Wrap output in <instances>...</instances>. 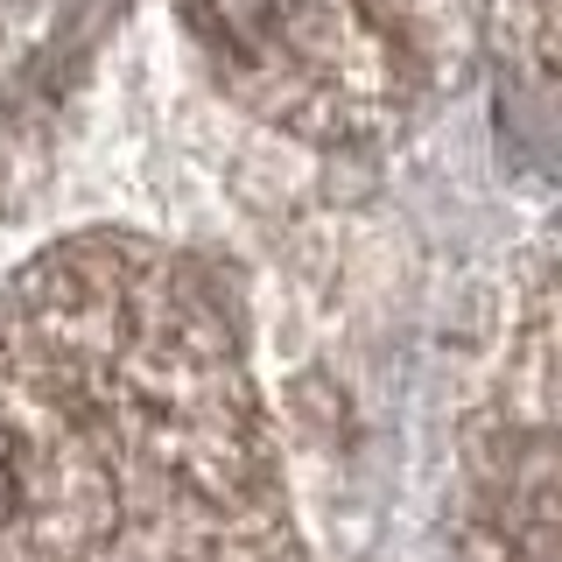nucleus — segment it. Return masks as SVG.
<instances>
[{
    "instance_id": "1",
    "label": "nucleus",
    "mask_w": 562,
    "mask_h": 562,
    "mask_svg": "<svg viewBox=\"0 0 562 562\" xmlns=\"http://www.w3.org/2000/svg\"><path fill=\"white\" fill-rule=\"evenodd\" d=\"M198 14L218 57L316 113H338V99L359 92L380 57L359 0H198Z\"/></svg>"
},
{
    "instance_id": "2",
    "label": "nucleus",
    "mask_w": 562,
    "mask_h": 562,
    "mask_svg": "<svg viewBox=\"0 0 562 562\" xmlns=\"http://www.w3.org/2000/svg\"><path fill=\"white\" fill-rule=\"evenodd\" d=\"M14 514H22V471H14V443H8V429H0V541H8Z\"/></svg>"
}]
</instances>
